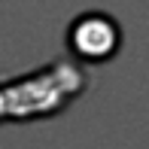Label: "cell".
Returning <instances> with one entry per match:
<instances>
[{"instance_id":"7a4b0ae2","label":"cell","mask_w":149,"mask_h":149,"mask_svg":"<svg viewBox=\"0 0 149 149\" xmlns=\"http://www.w3.org/2000/svg\"><path fill=\"white\" fill-rule=\"evenodd\" d=\"M122 49V28L113 15L88 9L67 24V52L79 64H107Z\"/></svg>"},{"instance_id":"6da1fadb","label":"cell","mask_w":149,"mask_h":149,"mask_svg":"<svg viewBox=\"0 0 149 149\" xmlns=\"http://www.w3.org/2000/svg\"><path fill=\"white\" fill-rule=\"evenodd\" d=\"M88 88V73L73 58H55L33 73L0 82V125L37 122L64 113Z\"/></svg>"}]
</instances>
